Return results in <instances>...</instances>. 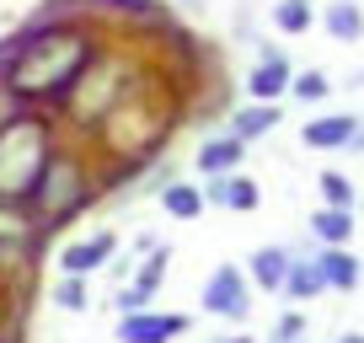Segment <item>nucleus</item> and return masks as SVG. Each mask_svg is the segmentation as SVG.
I'll use <instances>...</instances> for the list:
<instances>
[{"label": "nucleus", "mask_w": 364, "mask_h": 343, "mask_svg": "<svg viewBox=\"0 0 364 343\" xmlns=\"http://www.w3.org/2000/svg\"><path fill=\"white\" fill-rule=\"evenodd\" d=\"M316 188H321V199H327V204L353 209V183L343 177V172H321V177H316Z\"/></svg>", "instance_id": "19"}, {"label": "nucleus", "mask_w": 364, "mask_h": 343, "mask_svg": "<svg viewBox=\"0 0 364 343\" xmlns=\"http://www.w3.org/2000/svg\"><path fill=\"white\" fill-rule=\"evenodd\" d=\"M316 263H321L327 290H359V258H353L348 247H321Z\"/></svg>", "instance_id": "10"}, {"label": "nucleus", "mask_w": 364, "mask_h": 343, "mask_svg": "<svg viewBox=\"0 0 364 343\" xmlns=\"http://www.w3.org/2000/svg\"><path fill=\"white\" fill-rule=\"evenodd\" d=\"M273 124H279V107L273 102H252V107H241V113L230 118V134L236 139H262Z\"/></svg>", "instance_id": "15"}, {"label": "nucleus", "mask_w": 364, "mask_h": 343, "mask_svg": "<svg viewBox=\"0 0 364 343\" xmlns=\"http://www.w3.org/2000/svg\"><path fill=\"white\" fill-rule=\"evenodd\" d=\"M86 199V188H80V172L75 167H48L43 188H38V209H43L48 220H59L70 204H80Z\"/></svg>", "instance_id": "6"}, {"label": "nucleus", "mask_w": 364, "mask_h": 343, "mask_svg": "<svg viewBox=\"0 0 364 343\" xmlns=\"http://www.w3.org/2000/svg\"><path fill=\"white\" fill-rule=\"evenodd\" d=\"M209 343H252V338H209Z\"/></svg>", "instance_id": "27"}, {"label": "nucleus", "mask_w": 364, "mask_h": 343, "mask_svg": "<svg viewBox=\"0 0 364 343\" xmlns=\"http://www.w3.org/2000/svg\"><path fill=\"white\" fill-rule=\"evenodd\" d=\"M289 92H295L300 102H321V97L332 92V80L321 75V70H300V75H295V86H289Z\"/></svg>", "instance_id": "21"}, {"label": "nucleus", "mask_w": 364, "mask_h": 343, "mask_svg": "<svg viewBox=\"0 0 364 343\" xmlns=\"http://www.w3.org/2000/svg\"><path fill=\"white\" fill-rule=\"evenodd\" d=\"M321 290H327L321 263H316V258H295V263H289V279H284V295L289 300H316Z\"/></svg>", "instance_id": "14"}, {"label": "nucleus", "mask_w": 364, "mask_h": 343, "mask_svg": "<svg viewBox=\"0 0 364 343\" xmlns=\"http://www.w3.org/2000/svg\"><path fill=\"white\" fill-rule=\"evenodd\" d=\"M91 65V43L80 33H38L33 43L16 48L11 70H6V86L22 97H59L80 70Z\"/></svg>", "instance_id": "1"}, {"label": "nucleus", "mask_w": 364, "mask_h": 343, "mask_svg": "<svg viewBox=\"0 0 364 343\" xmlns=\"http://www.w3.org/2000/svg\"><path fill=\"white\" fill-rule=\"evenodd\" d=\"M273 22H279V33H306L311 27V0H279V6H273Z\"/></svg>", "instance_id": "18"}, {"label": "nucleus", "mask_w": 364, "mask_h": 343, "mask_svg": "<svg viewBox=\"0 0 364 343\" xmlns=\"http://www.w3.org/2000/svg\"><path fill=\"white\" fill-rule=\"evenodd\" d=\"M145 290H139V285H129V290H118V311H124V317H134V311H145Z\"/></svg>", "instance_id": "24"}, {"label": "nucleus", "mask_w": 364, "mask_h": 343, "mask_svg": "<svg viewBox=\"0 0 364 343\" xmlns=\"http://www.w3.org/2000/svg\"><path fill=\"white\" fill-rule=\"evenodd\" d=\"M166 258H171V252H156V258H150V263H145V268H139V279H134V285H139V290H145V295H150V290H156V285H161V274H166Z\"/></svg>", "instance_id": "23"}, {"label": "nucleus", "mask_w": 364, "mask_h": 343, "mask_svg": "<svg viewBox=\"0 0 364 343\" xmlns=\"http://www.w3.org/2000/svg\"><path fill=\"white\" fill-rule=\"evenodd\" d=\"M295 86V75H289V65L279 54H262V65L247 75V92H252V102H279V97Z\"/></svg>", "instance_id": "8"}, {"label": "nucleus", "mask_w": 364, "mask_h": 343, "mask_svg": "<svg viewBox=\"0 0 364 343\" xmlns=\"http://www.w3.org/2000/svg\"><path fill=\"white\" fill-rule=\"evenodd\" d=\"M161 209H166L171 220H198L204 194H198L193 183H166V188H161Z\"/></svg>", "instance_id": "16"}, {"label": "nucleus", "mask_w": 364, "mask_h": 343, "mask_svg": "<svg viewBox=\"0 0 364 343\" xmlns=\"http://www.w3.org/2000/svg\"><path fill=\"white\" fill-rule=\"evenodd\" d=\"M0 113H6V102H0Z\"/></svg>", "instance_id": "29"}, {"label": "nucleus", "mask_w": 364, "mask_h": 343, "mask_svg": "<svg viewBox=\"0 0 364 343\" xmlns=\"http://www.w3.org/2000/svg\"><path fill=\"white\" fill-rule=\"evenodd\" d=\"M48 177V129L38 118H6L0 124V204L38 199Z\"/></svg>", "instance_id": "2"}, {"label": "nucleus", "mask_w": 364, "mask_h": 343, "mask_svg": "<svg viewBox=\"0 0 364 343\" xmlns=\"http://www.w3.org/2000/svg\"><path fill=\"white\" fill-rule=\"evenodd\" d=\"M289 263H295V258H289L284 247H257V252H252V279H257L262 290H284Z\"/></svg>", "instance_id": "13"}, {"label": "nucleus", "mask_w": 364, "mask_h": 343, "mask_svg": "<svg viewBox=\"0 0 364 343\" xmlns=\"http://www.w3.org/2000/svg\"><path fill=\"white\" fill-rule=\"evenodd\" d=\"M107 258H113V231H97V236H86V241H70L65 258H59V268L86 279V274H97Z\"/></svg>", "instance_id": "7"}, {"label": "nucleus", "mask_w": 364, "mask_h": 343, "mask_svg": "<svg viewBox=\"0 0 364 343\" xmlns=\"http://www.w3.org/2000/svg\"><path fill=\"white\" fill-rule=\"evenodd\" d=\"M204 311H209V317H225V322H247L252 317V295H247L241 268L220 263L215 274L204 279Z\"/></svg>", "instance_id": "3"}, {"label": "nucleus", "mask_w": 364, "mask_h": 343, "mask_svg": "<svg viewBox=\"0 0 364 343\" xmlns=\"http://www.w3.org/2000/svg\"><path fill=\"white\" fill-rule=\"evenodd\" d=\"M209 204H225V209H257L262 194L252 177H236V172H225V177H209Z\"/></svg>", "instance_id": "9"}, {"label": "nucleus", "mask_w": 364, "mask_h": 343, "mask_svg": "<svg viewBox=\"0 0 364 343\" xmlns=\"http://www.w3.org/2000/svg\"><path fill=\"white\" fill-rule=\"evenodd\" d=\"M241 145H247V139H236V134L204 139V145H198V172H209V177H225V172H236V167H241Z\"/></svg>", "instance_id": "12"}, {"label": "nucleus", "mask_w": 364, "mask_h": 343, "mask_svg": "<svg viewBox=\"0 0 364 343\" xmlns=\"http://www.w3.org/2000/svg\"><path fill=\"white\" fill-rule=\"evenodd\" d=\"M359 124L364 118H353V113H327V118H311V124L300 129V139H306L311 150H353Z\"/></svg>", "instance_id": "5"}, {"label": "nucleus", "mask_w": 364, "mask_h": 343, "mask_svg": "<svg viewBox=\"0 0 364 343\" xmlns=\"http://www.w3.org/2000/svg\"><path fill=\"white\" fill-rule=\"evenodd\" d=\"M177 332H188V317H177V311H134V317L118 322V343H166L177 338Z\"/></svg>", "instance_id": "4"}, {"label": "nucleus", "mask_w": 364, "mask_h": 343, "mask_svg": "<svg viewBox=\"0 0 364 343\" xmlns=\"http://www.w3.org/2000/svg\"><path fill=\"white\" fill-rule=\"evenodd\" d=\"M300 338H306V317L300 311H284L273 322V343H300Z\"/></svg>", "instance_id": "22"}, {"label": "nucleus", "mask_w": 364, "mask_h": 343, "mask_svg": "<svg viewBox=\"0 0 364 343\" xmlns=\"http://www.w3.org/2000/svg\"><path fill=\"white\" fill-rule=\"evenodd\" d=\"M311 231H316L321 247H348V241H353V209L321 204L316 215H311Z\"/></svg>", "instance_id": "11"}, {"label": "nucleus", "mask_w": 364, "mask_h": 343, "mask_svg": "<svg viewBox=\"0 0 364 343\" xmlns=\"http://www.w3.org/2000/svg\"><path fill=\"white\" fill-rule=\"evenodd\" d=\"M107 6H129V11H145L150 0H107Z\"/></svg>", "instance_id": "25"}, {"label": "nucleus", "mask_w": 364, "mask_h": 343, "mask_svg": "<svg viewBox=\"0 0 364 343\" xmlns=\"http://www.w3.org/2000/svg\"><path fill=\"white\" fill-rule=\"evenodd\" d=\"M338 343H364V332H343V338Z\"/></svg>", "instance_id": "26"}, {"label": "nucleus", "mask_w": 364, "mask_h": 343, "mask_svg": "<svg viewBox=\"0 0 364 343\" xmlns=\"http://www.w3.org/2000/svg\"><path fill=\"white\" fill-rule=\"evenodd\" d=\"M353 150H364V124H359V139H353Z\"/></svg>", "instance_id": "28"}, {"label": "nucleus", "mask_w": 364, "mask_h": 343, "mask_svg": "<svg viewBox=\"0 0 364 343\" xmlns=\"http://www.w3.org/2000/svg\"><path fill=\"white\" fill-rule=\"evenodd\" d=\"M54 300H59V311H86V279H80V274H65V279H59V290H54Z\"/></svg>", "instance_id": "20"}, {"label": "nucleus", "mask_w": 364, "mask_h": 343, "mask_svg": "<svg viewBox=\"0 0 364 343\" xmlns=\"http://www.w3.org/2000/svg\"><path fill=\"white\" fill-rule=\"evenodd\" d=\"M327 27H332V38H343V43H359V33H364V11L353 6V0H338L327 11Z\"/></svg>", "instance_id": "17"}]
</instances>
